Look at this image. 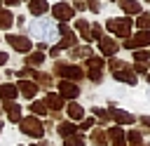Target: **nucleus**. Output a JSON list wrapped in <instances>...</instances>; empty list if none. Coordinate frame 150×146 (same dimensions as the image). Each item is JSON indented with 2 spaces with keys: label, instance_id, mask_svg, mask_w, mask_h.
Instances as JSON below:
<instances>
[{
  "label": "nucleus",
  "instance_id": "1",
  "mask_svg": "<svg viewBox=\"0 0 150 146\" xmlns=\"http://www.w3.org/2000/svg\"><path fill=\"white\" fill-rule=\"evenodd\" d=\"M19 130H21L23 134L33 137V139H42V134H45V125H42V122H40L35 115L21 118V120H19Z\"/></svg>",
  "mask_w": 150,
  "mask_h": 146
},
{
  "label": "nucleus",
  "instance_id": "2",
  "mask_svg": "<svg viewBox=\"0 0 150 146\" xmlns=\"http://www.w3.org/2000/svg\"><path fill=\"white\" fill-rule=\"evenodd\" d=\"M108 31H112L115 35H120V38H129V33H131V19H108Z\"/></svg>",
  "mask_w": 150,
  "mask_h": 146
},
{
  "label": "nucleus",
  "instance_id": "3",
  "mask_svg": "<svg viewBox=\"0 0 150 146\" xmlns=\"http://www.w3.org/2000/svg\"><path fill=\"white\" fill-rule=\"evenodd\" d=\"M54 71L59 73V75H63V80H82L84 78V71L80 68V66H66V64H56L54 66Z\"/></svg>",
  "mask_w": 150,
  "mask_h": 146
},
{
  "label": "nucleus",
  "instance_id": "4",
  "mask_svg": "<svg viewBox=\"0 0 150 146\" xmlns=\"http://www.w3.org/2000/svg\"><path fill=\"white\" fill-rule=\"evenodd\" d=\"M127 49H138V47H148L150 45V31H138L134 38H127V42H122Z\"/></svg>",
  "mask_w": 150,
  "mask_h": 146
},
{
  "label": "nucleus",
  "instance_id": "5",
  "mask_svg": "<svg viewBox=\"0 0 150 146\" xmlns=\"http://www.w3.org/2000/svg\"><path fill=\"white\" fill-rule=\"evenodd\" d=\"M112 75H115V80L127 82V85H136V80H138V78H136V73H134L127 64H122L120 68H115V71H112Z\"/></svg>",
  "mask_w": 150,
  "mask_h": 146
},
{
  "label": "nucleus",
  "instance_id": "6",
  "mask_svg": "<svg viewBox=\"0 0 150 146\" xmlns=\"http://www.w3.org/2000/svg\"><path fill=\"white\" fill-rule=\"evenodd\" d=\"M77 94H80V87H77L75 82H70V80H61V82H59V97H61V99H70V101H73Z\"/></svg>",
  "mask_w": 150,
  "mask_h": 146
},
{
  "label": "nucleus",
  "instance_id": "7",
  "mask_svg": "<svg viewBox=\"0 0 150 146\" xmlns=\"http://www.w3.org/2000/svg\"><path fill=\"white\" fill-rule=\"evenodd\" d=\"M52 14H54L59 21H68V19H73L75 9H73L70 5H66V2H59V5H54V7H52Z\"/></svg>",
  "mask_w": 150,
  "mask_h": 146
},
{
  "label": "nucleus",
  "instance_id": "8",
  "mask_svg": "<svg viewBox=\"0 0 150 146\" xmlns=\"http://www.w3.org/2000/svg\"><path fill=\"white\" fill-rule=\"evenodd\" d=\"M7 42L16 49V52H30V40L28 38H23V35H7Z\"/></svg>",
  "mask_w": 150,
  "mask_h": 146
},
{
  "label": "nucleus",
  "instance_id": "9",
  "mask_svg": "<svg viewBox=\"0 0 150 146\" xmlns=\"http://www.w3.org/2000/svg\"><path fill=\"white\" fill-rule=\"evenodd\" d=\"M98 49H101V54L112 57V54L120 49V42H115L112 38H101V40H98Z\"/></svg>",
  "mask_w": 150,
  "mask_h": 146
},
{
  "label": "nucleus",
  "instance_id": "10",
  "mask_svg": "<svg viewBox=\"0 0 150 146\" xmlns=\"http://www.w3.org/2000/svg\"><path fill=\"white\" fill-rule=\"evenodd\" d=\"M110 118H112L115 122H120V125H131V122L136 120L131 113H127V111H122V108H110Z\"/></svg>",
  "mask_w": 150,
  "mask_h": 146
},
{
  "label": "nucleus",
  "instance_id": "11",
  "mask_svg": "<svg viewBox=\"0 0 150 146\" xmlns=\"http://www.w3.org/2000/svg\"><path fill=\"white\" fill-rule=\"evenodd\" d=\"M16 94H19L16 85H12V82H5V85H0V99H2L5 104L14 101V99H16Z\"/></svg>",
  "mask_w": 150,
  "mask_h": 146
},
{
  "label": "nucleus",
  "instance_id": "12",
  "mask_svg": "<svg viewBox=\"0 0 150 146\" xmlns=\"http://www.w3.org/2000/svg\"><path fill=\"white\" fill-rule=\"evenodd\" d=\"M16 89H19L26 99H33V97L38 94V85H35V82H30V80H19Z\"/></svg>",
  "mask_w": 150,
  "mask_h": 146
},
{
  "label": "nucleus",
  "instance_id": "13",
  "mask_svg": "<svg viewBox=\"0 0 150 146\" xmlns=\"http://www.w3.org/2000/svg\"><path fill=\"white\" fill-rule=\"evenodd\" d=\"M108 139L112 141V146H127V134L122 132V127H110Z\"/></svg>",
  "mask_w": 150,
  "mask_h": 146
},
{
  "label": "nucleus",
  "instance_id": "14",
  "mask_svg": "<svg viewBox=\"0 0 150 146\" xmlns=\"http://www.w3.org/2000/svg\"><path fill=\"white\" fill-rule=\"evenodd\" d=\"M59 31H61V35H63V40H61L59 49H63V47H73V45H75V33H73L66 24H61V26H59Z\"/></svg>",
  "mask_w": 150,
  "mask_h": 146
},
{
  "label": "nucleus",
  "instance_id": "15",
  "mask_svg": "<svg viewBox=\"0 0 150 146\" xmlns=\"http://www.w3.org/2000/svg\"><path fill=\"white\" fill-rule=\"evenodd\" d=\"M45 104H47V108H49V111H54V113H59V111L63 108V99H61L59 94H54V92H47Z\"/></svg>",
  "mask_w": 150,
  "mask_h": 146
},
{
  "label": "nucleus",
  "instance_id": "16",
  "mask_svg": "<svg viewBox=\"0 0 150 146\" xmlns=\"http://www.w3.org/2000/svg\"><path fill=\"white\" fill-rule=\"evenodd\" d=\"M5 111H7V118H9V122H19V120H21V106H19L16 101H9V104H5Z\"/></svg>",
  "mask_w": 150,
  "mask_h": 146
},
{
  "label": "nucleus",
  "instance_id": "17",
  "mask_svg": "<svg viewBox=\"0 0 150 146\" xmlns=\"http://www.w3.org/2000/svg\"><path fill=\"white\" fill-rule=\"evenodd\" d=\"M89 26H91V24H89L87 19H77V21H75V28H77L80 35L84 38V42H91V31H89Z\"/></svg>",
  "mask_w": 150,
  "mask_h": 146
},
{
  "label": "nucleus",
  "instance_id": "18",
  "mask_svg": "<svg viewBox=\"0 0 150 146\" xmlns=\"http://www.w3.org/2000/svg\"><path fill=\"white\" fill-rule=\"evenodd\" d=\"M66 111H68V118H73V120H84V108H82L80 104L70 101V104L66 106Z\"/></svg>",
  "mask_w": 150,
  "mask_h": 146
},
{
  "label": "nucleus",
  "instance_id": "19",
  "mask_svg": "<svg viewBox=\"0 0 150 146\" xmlns=\"http://www.w3.org/2000/svg\"><path fill=\"white\" fill-rule=\"evenodd\" d=\"M91 144H94V146H105V144H108V132L94 130V132H91Z\"/></svg>",
  "mask_w": 150,
  "mask_h": 146
},
{
  "label": "nucleus",
  "instance_id": "20",
  "mask_svg": "<svg viewBox=\"0 0 150 146\" xmlns=\"http://www.w3.org/2000/svg\"><path fill=\"white\" fill-rule=\"evenodd\" d=\"M28 9H30V14H42V12H47V0H30Z\"/></svg>",
  "mask_w": 150,
  "mask_h": 146
},
{
  "label": "nucleus",
  "instance_id": "21",
  "mask_svg": "<svg viewBox=\"0 0 150 146\" xmlns=\"http://www.w3.org/2000/svg\"><path fill=\"white\" fill-rule=\"evenodd\" d=\"M124 12H129V14H141V5L136 2V0H122V5H120Z\"/></svg>",
  "mask_w": 150,
  "mask_h": 146
},
{
  "label": "nucleus",
  "instance_id": "22",
  "mask_svg": "<svg viewBox=\"0 0 150 146\" xmlns=\"http://www.w3.org/2000/svg\"><path fill=\"white\" fill-rule=\"evenodd\" d=\"M59 134L66 139V137H70V134H77V127H75L73 122H59Z\"/></svg>",
  "mask_w": 150,
  "mask_h": 146
},
{
  "label": "nucleus",
  "instance_id": "23",
  "mask_svg": "<svg viewBox=\"0 0 150 146\" xmlns=\"http://www.w3.org/2000/svg\"><path fill=\"white\" fill-rule=\"evenodd\" d=\"M127 141H129V146H143V137H141L138 130H131L127 134Z\"/></svg>",
  "mask_w": 150,
  "mask_h": 146
},
{
  "label": "nucleus",
  "instance_id": "24",
  "mask_svg": "<svg viewBox=\"0 0 150 146\" xmlns=\"http://www.w3.org/2000/svg\"><path fill=\"white\" fill-rule=\"evenodd\" d=\"M63 146H84V137L82 134H70L63 139Z\"/></svg>",
  "mask_w": 150,
  "mask_h": 146
},
{
  "label": "nucleus",
  "instance_id": "25",
  "mask_svg": "<svg viewBox=\"0 0 150 146\" xmlns=\"http://www.w3.org/2000/svg\"><path fill=\"white\" fill-rule=\"evenodd\" d=\"M12 21H14L12 12H9V9H0V28H9Z\"/></svg>",
  "mask_w": 150,
  "mask_h": 146
},
{
  "label": "nucleus",
  "instance_id": "26",
  "mask_svg": "<svg viewBox=\"0 0 150 146\" xmlns=\"http://www.w3.org/2000/svg\"><path fill=\"white\" fill-rule=\"evenodd\" d=\"M30 111H33L35 115H47V113H49V108H47L45 101H33V104H30Z\"/></svg>",
  "mask_w": 150,
  "mask_h": 146
},
{
  "label": "nucleus",
  "instance_id": "27",
  "mask_svg": "<svg viewBox=\"0 0 150 146\" xmlns=\"http://www.w3.org/2000/svg\"><path fill=\"white\" fill-rule=\"evenodd\" d=\"M45 61V54L42 52H35V54H30L28 59H26V66H40Z\"/></svg>",
  "mask_w": 150,
  "mask_h": 146
},
{
  "label": "nucleus",
  "instance_id": "28",
  "mask_svg": "<svg viewBox=\"0 0 150 146\" xmlns=\"http://www.w3.org/2000/svg\"><path fill=\"white\" fill-rule=\"evenodd\" d=\"M33 78H35L42 87H49V85H52V75H49V73H35V71H33Z\"/></svg>",
  "mask_w": 150,
  "mask_h": 146
},
{
  "label": "nucleus",
  "instance_id": "29",
  "mask_svg": "<svg viewBox=\"0 0 150 146\" xmlns=\"http://www.w3.org/2000/svg\"><path fill=\"white\" fill-rule=\"evenodd\" d=\"M136 26H138V31H148L150 28V14H138Z\"/></svg>",
  "mask_w": 150,
  "mask_h": 146
},
{
  "label": "nucleus",
  "instance_id": "30",
  "mask_svg": "<svg viewBox=\"0 0 150 146\" xmlns=\"http://www.w3.org/2000/svg\"><path fill=\"white\" fill-rule=\"evenodd\" d=\"M148 59H150V52H145V49H136L134 52V61L136 64H148Z\"/></svg>",
  "mask_w": 150,
  "mask_h": 146
},
{
  "label": "nucleus",
  "instance_id": "31",
  "mask_svg": "<svg viewBox=\"0 0 150 146\" xmlns=\"http://www.w3.org/2000/svg\"><path fill=\"white\" fill-rule=\"evenodd\" d=\"M94 111V115L101 120V122H108L110 120V111H103V108H91Z\"/></svg>",
  "mask_w": 150,
  "mask_h": 146
},
{
  "label": "nucleus",
  "instance_id": "32",
  "mask_svg": "<svg viewBox=\"0 0 150 146\" xmlns=\"http://www.w3.org/2000/svg\"><path fill=\"white\" fill-rule=\"evenodd\" d=\"M87 66H89V68H103V59H98V57H89Z\"/></svg>",
  "mask_w": 150,
  "mask_h": 146
},
{
  "label": "nucleus",
  "instance_id": "33",
  "mask_svg": "<svg viewBox=\"0 0 150 146\" xmlns=\"http://www.w3.org/2000/svg\"><path fill=\"white\" fill-rule=\"evenodd\" d=\"M87 75H89V80H91V82H101V68H89V73H87Z\"/></svg>",
  "mask_w": 150,
  "mask_h": 146
},
{
  "label": "nucleus",
  "instance_id": "34",
  "mask_svg": "<svg viewBox=\"0 0 150 146\" xmlns=\"http://www.w3.org/2000/svg\"><path fill=\"white\" fill-rule=\"evenodd\" d=\"M73 57H91V52L87 47H75L73 49Z\"/></svg>",
  "mask_w": 150,
  "mask_h": 146
},
{
  "label": "nucleus",
  "instance_id": "35",
  "mask_svg": "<svg viewBox=\"0 0 150 146\" xmlns=\"http://www.w3.org/2000/svg\"><path fill=\"white\" fill-rule=\"evenodd\" d=\"M94 38H96V40H101V38H103V35H101V26H98V24H94V26H91V40H94Z\"/></svg>",
  "mask_w": 150,
  "mask_h": 146
},
{
  "label": "nucleus",
  "instance_id": "36",
  "mask_svg": "<svg viewBox=\"0 0 150 146\" xmlns=\"http://www.w3.org/2000/svg\"><path fill=\"white\" fill-rule=\"evenodd\" d=\"M89 127H94V118H84L80 122V130H89Z\"/></svg>",
  "mask_w": 150,
  "mask_h": 146
},
{
  "label": "nucleus",
  "instance_id": "37",
  "mask_svg": "<svg viewBox=\"0 0 150 146\" xmlns=\"http://www.w3.org/2000/svg\"><path fill=\"white\" fill-rule=\"evenodd\" d=\"M89 9H91V12H98V9H101L98 0H89Z\"/></svg>",
  "mask_w": 150,
  "mask_h": 146
},
{
  "label": "nucleus",
  "instance_id": "38",
  "mask_svg": "<svg viewBox=\"0 0 150 146\" xmlns=\"http://www.w3.org/2000/svg\"><path fill=\"white\" fill-rule=\"evenodd\" d=\"M141 125L148 127V132H150V115H141Z\"/></svg>",
  "mask_w": 150,
  "mask_h": 146
},
{
  "label": "nucleus",
  "instance_id": "39",
  "mask_svg": "<svg viewBox=\"0 0 150 146\" xmlns=\"http://www.w3.org/2000/svg\"><path fill=\"white\" fill-rule=\"evenodd\" d=\"M2 64H7V54H2V52H0V66H2Z\"/></svg>",
  "mask_w": 150,
  "mask_h": 146
},
{
  "label": "nucleus",
  "instance_id": "40",
  "mask_svg": "<svg viewBox=\"0 0 150 146\" xmlns=\"http://www.w3.org/2000/svg\"><path fill=\"white\" fill-rule=\"evenodd\" d=\"M16 2H19V0H7V5H16Z\"/></svg>",
  "mask_w": 150,
  "mask_h": 146
},
{
  "label": "nucleus",
  "instance_id": "41",
  "mask_svg": "<svg viewBox=\"0 0 150 146\" xmlns=\"http://www.w3.org/2000/svg\"><path fill=\"white\" fill-rule=\"evenodd\" d=\"M33 146H47V141H40V144H33Z\"/></svg>",
  "mask_w": 150,
  "mask_h": 146
},
{
  "label": "nucleus",
  "instance_id": "42",
  "mask_svg": "<svg viewBox=\"0 0 150 146\" xmlns=\"http://www.w3.org/2000/svg\"><path fill=\"white\" fill-rule=\"evenodd\" d=\"M0 127H2V120H0Z\"/></svg>",
  "mask_w": 150,
  "mask_h": 146
},
{
  "label": "nucleus",
  "instance_id": "43",
  "mask_svg": "<svg viewBox=\"0 0 150 146\" xmlns=\"http://www.w3.org/2000/svg\"><path fill=\"white\" fill-rule=\"evenodd\" d=\"M148 80H150V73H148Z\"/></svg>",
  "mask_w": 150,
  "mask_h": 146
},
{
  "label": "nucleus",
  "instance_id": "44",
  "mask_svg": "<svg viewBox=\"0 0 150 146\" xmlns=\"http://www.w3.org/2000/svg\"><path fill=\"white\" fill-rule=\"evenodd\" d=\"M143 146H145V144H143Z\"/></svg>",
  "mask_w": 150,
  "mask_h": 146
}]
</instances>
